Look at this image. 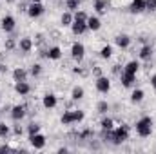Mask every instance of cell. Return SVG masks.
Returning a JSON list of instances; mask_svg holds the SVG:
<instances>
[{
	"instance_id": "obj_45",
	"label": "cell",
	"mask_w": 156,
	"mask_h": 154,
	"mask_svg": "<svg viewBox=\"0 0 156 154\" xmlns=\"http://www.w3.org/2000/svg\"><path fill=\"white\" fill-rule=\"evenodd\" d=\"M138 40H140L142 44H149V42H147V37H140V38H138Z\"/></svg>"
},
{
	"instance_id": "obj_10",
	"label": "cell",
	"mask_w": 156,
	"mask_h": 154,
	"mask_svg": "<svg viewBox=\"0 0 156 154\" xmlns=\"http://www.w3.org/2000/svg\"><path fill=\"white\" fill-rule=\"evenodd\" d=\"M71 31H73V35H83V33H87L89 29H87V22L85 20H75L73 24H71Z\"/></svg>"
},
{
	"instance_id": "obj_5",
	"label": "cell",
	"mask_w": 156,
	"mask_h": 154,
	"mask_svg": "<svg viewBox=\"0 0 156 154\" xmlns=\"http://www.w3.org/2000/svg\"><path fill=\"white\" fill-rule=\"evenodd\" d=\"M94 87H96V91L98 93H102V94H107L109 91H111V80L107 76H98L96 78V82H94Z\"/></svg>"
},
{
	"instance_id": "obj_27",
	"label": "cell",
	"mask_w": 156,
	"mask_h": 154,
	"mask_svg": "<svg viewBox=\"0 0 156 154\" xmlns=\"http://www.w3.org/2000/svg\"><path fill=\"white\" fill-rule=\"evenodd\" d=\"M109 109H111V105H109L105 100H100V102L96 103V113H100V114H107Z\"/></svg>"
},
{
	"instance_id": "obj_20",
	"label": "cell",
	"mask_w": 156,
	"mask_h": 154,
	"mask_svg": "<svg viewBox=\"0 0 156 154\" xmlns=\"http://www.w3.org/2000/svg\"><path fill=\"white\" fill-rule=\"evenodd\" d=\"M47 58H49V60H60V58H62V49H60V45L49 47V49H47Z\"/></svg>"
},
{
	"instance_id": "obj_3",
	"label": "cell",
	"mask_w": 156,
	"mask_h": 154,
	"mask_svg": "<svg viewBox=\"0 0 156 154\" xmlns=\"http://www.w3.org/2000/svg\"><path fill=\"white\" fill-rule=\"evenodd\" d=\"M11 118H13V121H20V120H24L26 114H27V105L26 103H20V105H13L11 107Z\"/></svg>"
},
{
	"instance_id": "obj_22",
	"label": "cell",
	"mask_w": 156,
	"mask_h": 154,
	"mask_svg": "<svg viewBox=\"0 0 156 154\" xmlns=\"http://www.w3.org/2000/svg\"><path fill=\"white\" fill-rule=\"evenodd\" d=\"M11 134H13V127H11V125H7L5 121H0V138L7 140Z\"/></svg>"
},
{
	"instance_id": "obj_35",
	"label": "cell",
	"mask_w": 156,
	"mask_h": 154,
	"mask_svg": "<svg viewBox=\"0 0 156 154\" xmlns=\"http://www.w3.org/2000/svg\"><path fill=\"white\" fill-rule=\"evenodd\" d=\"M37 132H40V125L38 123H35V121L29 123V125H27V134L31 136V134H37Z\"/></svg>"
},
{
	"instance_id": "obj_24",
	"label": "cell",
	"mask_w": 156,
	"mask_h": 154,
	"mask_svg": "<svg viewBox=\"0 0 156 154\" xmlns=\"http://www.w3.org/2000/svg\"><path fill=\"white\" fill-rule=\"evenodd\" d=\"M83 96H85V91H83V87H80V85L73 87V91H71V100H73V102L82 100Z\"/></svg>"
},
{
	"instance_id": "obj_18",
	"label": "cell",
	"mask_w": 156,
	"mask_h": 154,
	"mask_svg": "<svg viewBox=\"0 0 156 154\" xmlns=\"http://www.w3.org/2000/svg\"><path fill=\"white\" fill-rule=\"evenodd\" d=\"M27 75H29V71L24 69V67H15V69H13V80H15V82H24V80H27Z\"/></svg>"
},
{
	"instance_id": "obj_13",
	"label": "cell",
	"mask_w": 156,
	"mask_h": 154,
	"mask_svg": "<svg viewBox=\"0 0 156 154\" xmlns=\"http://www.w3.org/2000/svg\"><path fill=\"white\" fill-rule=\"evenodd\" d=\"M134 82H136V75H131V73H125V71L120 75V83H122L123 87H127V89L133 87Z\"/></svg>"
},
{
	"instance_id": "obj_40",
	"label": "cell",
	"mask_w": 156,
	"mask_h": 154,
	"mask_svg": "<svg viewBox=\"0 0 156 154\" xmlns=\"http://www.w3.org/2000/svg\"><path fill=\"white\" fill-rule=\"evenodd\" d=\"M44 42H45V37H44L42 33H38V35L35 37V44H37V45H42Z\"/></svg>"
},
{
	"instance_id": "obj_17",
	"label": "cell",
	"mask_w": 156,
	"mask_h": 154,
	"mask_svg": "<svg viewBox=\"0 0 156 154\" xmlns=\"http://www.w3.org/2000/svg\"><path fill=\"white\" fill-rule=\"evenodd\" d=\"M129 11H131V13H136V15L147 11V9H145V0H133L131 5H129Z\"/></svg>"
},
{
	"instance_id": "obj_11",
	"label": "cell",
	"mask_w": 156,
	"mask_h": 154,
	"mask_svg": "<svg viewBox=\"0 0 156 154\" xmlns=\"http://www.w3.org/2000/svg\"><path fill=\"white\" fill-rule=\"evenodd\" d=\"M15 93L20 94V96H27L31 93V85L27 83V80L24 82H15Z\"/></svg>"
},
{
	"instance_id": "obj_6",
	"label": "cell",
	"mask_w": 156,
	"mask_h": 154,
	"mask_svg": "<svg viewBox=\"0 0 156 154\" xmlns=\"http://www.w3.org/2000/svg\"><path fill=\"white\" fill-rule=\"evenodd\" d=\"M71 56H73V60H76L78 64L83 60V56H85V45L82 42H75L71 45Z\"/></svg>"
},
{
	"instance_id": "obj_38",
	"label": "cell",
	"mask_w": 156,
	"mask_h": 154,
	"mask_svg": "<svg viewBox=\"0 0 156 154\" xmlns=\"http://www.w3.org/2000/svg\"><path fill=\"white\" fill-rule=\"evenodd\" d=\"M24 134V129L20 125H13V136H22Z\"/></svg>"
},
{
	"instance_id": "obj_47",
	"label": "cell",
	"mask_w": 156,
	"mask_h": 154,
	"mask_svg": "<svg viewBox=\"0 0 156 154\" xmlns=\"http://www.w3.org/2000/svg\"><path fill=\"white\" fill-rule=\"evenodd\" d=\"M29 2H42V0H29Z\"/></svg>"
},
{
	"instance_id": "obj_9",
	"label": "cell",
	"mask_w": 156,
	"mask_h": 154,
	"mask_svg": "<svg viewBox=\"0 0 156 154\" xmlns=\"http://www.w3.org/2000/svg\"><path fill=\"white\" fill-rule=\"evenodd\" d=\"M42 105H44L45 109H55V107L58 105V98H56V94H53V93L44 94V96H42Z\"/></svg>"
},
{
	"instance_id": "obj_39",
	"label": "cell",
	"mask_w": 156,
	"mask_h": 154,
	"mask_svg": "<svg viewBox=\"0 0 156 154\" xmlns=\"http://www.w3.org/2000/svg\"><path fill=\"white\" fill-rule=\"evenodd\" d=\"M111 71H113V75H116V76H120V75H122V73H123V67H122V65H113V69H111Z\"/></svg>"
},
{
	"instance_id": "obj_2",
	"label": "cell",
	"mask_w": 156,
	"mask_h": 154,
	"mask_svg": "<svg viewBox=\"0 0 156 154\" xmlns=\"http://www.w3.org/2000/svg\"><path fill=\"white\" fill-rule=\"evenodd\" d=\"M45 13V7L42 2H29V7H27V16L29 18H38Z\"/></svg>"
},
{
	"instance_id": "obj_30",
	"label": "cell",
	"mask_w": 156,
	"mask_h": 154,
	"mask_svg": "<svg viewBox=\"0 0 156 154\" xmlns=\"http://www.w3.org/2000/svg\"><path fill=\"white\" fill-rule=\"evenodd\" d=\"M94 136V131L93 129H83L82 132H78V140H89Z\"/></svg>"
},
{
	"instance_id": "obj_36",
	"label": "cell",
	"mask_w": 156,
	"mask_h": 154,
	"mask_svg": "<svg viewBox=\"0 0 156 154\" xmlns=\"http://www.w3.org/2000/svg\"><path fill=\"white\" fill-rule=\"evenodd\" d=\"M73 75H80V76H87V69H83V67H80V65H76V67H73Z\"/></svg>"
},
{
	"instance_id": "obj_7",
	"label": "cell",
	"mask_w": 156,
	"mask_h": 154,
	"mask_svg": "<svg viewBox=\"0 0 156 154\" xmlns=\"http://www.w3.org/2000/svg\"><path fill=\"white\" fill-rule=\"evenodd\" d=\"M15 27H16V20H15V16L5 15V16L2 18V31H4V33H13Z\"/></svg>"
},
{
	"instance_id": "obj_8",
	"label": "cell",
	"mask_w": 156,
	"mask_h": 154,
	"mask_svg": "<svg viewBox=\"0 0 156 154\" xmlns=\"http://www.w3.org/2000/svg\"><path fill=\"white\" fill-rule=\"evenodd\" d=\"M33 47H35V42H33V38H29V37H22V38L18 40V49H20L24 54L31 53V51H33Z\"/></svg>"
},
{
	"instance_id": "obj_32",
	"label": "cell",
	"mask_w": 156,
	"mask_h": 154,
	"mask_svg": "<svg viewBox=\"0 0 156 154\" xmlns=\"http://www.w3.org/2000/svg\"><path fill=\"white\" fill-rule=\"evenodd\" d=\"M73 116H75V123H82L85 120V113L80 109H73Z\"/></svg>"
},
{
	"instance_id": "obj_44",
	"label": "cell",
	"mask_w": 156,
	"mask_h": 154,
	"mask_svg": "<svg viewBox=\"0 0 156 154\" xmlns=\"http://www.w3.org/2000/svg\"><path fill=\"white\" fill-rule=\"evenodd\" d=\"M5 71H7V67H5V64H4V62H0V75H4Z\"/></svg>"
},
{
	"instance_id": "obj_21",
	"label": "cell",
	"mask_w": 156,
	"mask_h": 154,
	"mask_svg": "<svg viewBox=\"0 0 156 154\" xmlns=\"http://www.w3.org/2000/svg\"><path fill=\"white\" fill-rule=\"evenodd\" d=\"M138 69H140V62H138V60H131V62H127L125 67H123V71H125V73H131V75H136Z\"/></svg>"
},
{
	"instance_id": "obj_31",
	"label": "cell",
	"mask_w": 156,
	"mask_h": 154,
	"mask_svg": "<svg viewBox=\"0 0 156 154\" xmlns=\"http://www.w3.org/2000/svg\"><path fill=\"white\" fill-rule=\"evenodd\" d=\"M4 47H5V51H13L15 47H18V42L15 38H5L4 42Z\"/></svg>"
},
{
	"instance_id": "obj_25",
	"label": "cell",
	"mask_w": 156,
	"mask_h": 154,
	"mask_svg": "<svg viewBox=\"0 0 156 154\" xmlns=\"http://www.w3.org/2000/svg\"><path fill=\"white\" fill-rule=\"evenodd\" d=\"M100 127H102V131H111V129H115L116 125H115V120L113 118H102V121H100Z\"/></svg>"
},
{
	"instance_id": "obj_19",
	"label": "cell",
	"mask_w": 156,
	"mask_h": 154,
	"mask_svg": "<svg viewBox=\"0 0 156 154\" xmlns=\"http://www.w3.org/2000/svg\"><path fill=\"white\" fill-rule=\"evenodd\" d=\"M60 22H62L64 27H71V24L75 22V15H73L71 11H64L62 16H60Z\"/></svg>"
},
{
	"instance_id": "obj_42",
	"label": "cell",
	"mask_w": 156,
	"mask_h": 154,
	"mask_svg": "<svg viewBox=\"0 0 156 154\" xmlns=\"http://www.w3.org/2000/svg\"><path fill=\"white\" fill-rule=\"evenodd\" d=\"M27 7H29V4H26V2L18 4V11H24V13H27Z\"/></svg>"
},
{
	"instance_id": "obj_23",
	"label": "cell",
	"mask_w": 156,
	"mask_h": 154,
	"mask_svg": "<svg viewBox=\"0 0 156 154\" xmlns=\"http://www.w3.org/2000/svg\"><path fill=\"white\" fill-rule=\"evenodd\" d=\"M60 121H62V125H73V123H75L73 109H69V111H64V114H62V118H60Z\"/></svg>"
},
{
	"instance_id": "obj_43",
	"label": "cell",
	"mask_w": 156,
	"mask_h": 154,
	"mask_svg": "<svg viewBox=\"0 0 156 154\" xmlns=\"http://www.w3.org/2000/svg\"><path fill=\"white\" fill-rule=\"evenodd\" d=\"M151 87H153V89H156V73L151 76Z\"/></svg>"
},
{
	"instance_id": "obj_15",
	"label": "cell",
	"mask_w": 156,
	"mask_h": 154,
	"mask_svg": "<svg viewBox=\"0 0 156 154\" xmlns=\"http://www.w3.org/2000/svg\"><path fill=\"white\" fill-rule=\"evenodd\" d=\"M100 27H102L100 16H96V15L93 16V15H91V16L87 18V29H89V31H100Z\"/></svg>"
},
{
	"instance_id": "obj_29",
	"label": "cell",
	"mask_w": 156,
	"mask_h": 154,
	"mask_svg": "<svg viewBox=\"0 0 156 154\" xmlns=\"http://www.w3.org/2000/svg\"><path fill=\"white\" fill-rule=\"evenodd\" d=\"M100 56H102V58H105V60H109V58L113 56V47L105 44V45L100 49Z\"/></svg>"
},
{
	"instance_id": "obj_46",
	"label": "cell",
	"mask_w": 156,
	"mask_h": 154,
	"mask_svg": "<svg viewBox=\"0 0 156 154\" xmlns=\"http://www.w3.org/2000/svg\"><path fill=\"white\" fill-rule=\"evenodd\" d=\"M5 2H7V4H15L16 0H5Z\"/></svg>"
},
{
	"instance_id": "obj_1",
	"label": "cell",
	"mask_w": 156,
	"mask_h": 154,
	"mask_svg": "<svg viewBox=\"0 0 156 154\" xmlns=\"http://www.w3.org/2000/svg\"><path fill=\"white\" fill-rule=\"evenodd\" d=\"M134 129H136V134L140 138H149L153 134V118L151 116H142L140 120H136Z\"/></svg>"
},
{
	"instance_id": "obj_12",
	"label": "cell",
	"mask_w": 156,
	"mask_h": 154,
	"mask_svg": "<svg viewBox=\"0 0 156 154\" xmlns=\"http://www.w3.org/2000/svg\"><path fill=\"white\" fill-rule=\"evenodd\" d=\"M153 45L151 44H144L142 47H140V53H138V56H140V60H145V62H149L151 58H153Z\"/></svg>"
},
{
	"instance_id": "obj_4",
	"label": "cell",
	"mask_w": 156,
	"mask_h": 154,
	"mask_svg": "<svg viewBox=\"0 0 156 154\" xmlns=\"http://www.w3.org/2000/svg\"><path fill=\"white\" fill-rule=\"evenodd\" d=\"M29 143H31L33 149L42 151V149L45 147V143H47V138H45L42 132H37V134H31V136H29Z\"/></svg>"
},
{
	"instance_id": "obj_37",
	"label": "cell",
	"mask_w": 156,
	"mask_h": 154,
	"mask_svg": "<svg viewBox=\"0 0 156 154\" xmlns=\"http://www.w3.org/2000/svg\"><path fill=\"white\" fill-rule=\"evenodd\" d=\"M145 9L147 11H156V0H145Z\"/></svg>"
},
{
	"instance_id": "obj_26",
	"label": "cell",
	"mask_w": 156,
	"mask_h": 154,
	"mask_svg": "<svg viewBox=\"0 0 156 154\" xmlns=\"http://www.w3.org/2000/svg\"><path fill=\"white\" fill-rule=\"evenodd\" d=\"M144 96H145V93H144L142 89H134V91L131 93V102H133V103H140V102L144 100Z\"/></svg>"
},
{
	"instance_id": "obj_41",
	"label": "cell",
	"mask_w": 156,
	"mask_h": 154,
	"mask_svg": "<svg viewBox=\"0 0 156 154\" xmlns=\"http://www.w3.org/2000/svg\"><path fill=\"white\" fill-rule=\"evenodd\" d=\"M93 75H94L96 78H98V76H102V75H104L102 67H100V65H94V67H93Z\"/></svg>"
},
{
	"instance_id": "obj_34",
	"label": "cell",
	"mask_w": 156,
	"mask_h": 154,
	"mask_svg": "<svg viewBox=\"0 0 156 154\" xmlns=\"http://www.w3.org/2000/svg\"><path fill=\"white\" fill-rule=\"evenodd\" d=\"M73 15H75V20H85V22H87V18H89V15H87L85 11H82V9H76Z\"/></svg>"
},
{
	"instance_id": "obj_33",
	"label": "cell",
	"mask_w": 156,
	"mask_h": 154,
	"mask_svg": "<svg viewBox=\"0 0 156 154\" xmlns=\"http://www.w3.org/2000/svg\"><path fill=\"white\" fill-rule=\"evenodd\" d=\"M29 75H31V76H40V75H42V65H40V64H33V65H31V69H29Z\"/></svg>"
},
{
	"instance_id": "obj_14",
	"label": "cell",
	"mask_w": 156,
	"mask_h": 154,
	"mask_svg": "<svg viewBox=\"0 0 156 154\" xmlns=\"http://www.w3.org/2000/svg\"><path fill=\"white\" fill-rule=\"evenodd\" d=\"M115 44H116L120 49H127L129 45H131V37L129 35H123V33H120L115 37Z\"/></svg>"
},
{
	"instance_id": "obj_28",
	"label": "cell",
	"mask_w": 156,
	"mask_h": 154,
	"mask_svg": "<svg viewBox=\"0 0 156 154\" xmlns=\"http://www.w3.org/2000/svg\"><path fill=\"white\" fill-rule=\"evenodd\" d=\"M80 4H82V0H66V7L71 13H75L76 9H80Z\"/></svg>"
},
{
	"instance_id": "obj_16",
	"label": "cell",
	"mask_w": 156,
	"mask_h": 154,
	"mask_svg": "<svg viewBox=\"0 0 156 154\" xmlns=\"http://www.w3.org/2000/svg\"><path fill=\"white\" fill-rule=\"evenodd\" d=\"M93 7H94V11L98 15H105L107 9H109V2L107 0H94L93 2Z\"/></svg>"
}]
</instances>
